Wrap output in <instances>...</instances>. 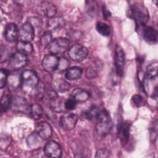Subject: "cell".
I'll return each mask as SVG.
<instances>
[{
	"mask_svg": "<svg viewBox=\"0 0 158 158\" xmlns=\"http://www.w3.org/2000/svg\"><path fill=\"white\" fill-rule=\"evenodd\" d=\"M128 15L135 20L138 28L144 27L149 19V13L146 9L138 4H134L130 7Z\"/></svg>",
	"mask_w": 158,
	"mask_h": 158,
	"instance_id": "7a4b0ae2",
	"label": "cell"
},
{
	"mask_svg": "<svg viewBox=\"0 0 158 158\" xmlns=\"http://www.w3.org/2000/svg\"><path fill=\"white\" fill-rule=\"evenodd\" d=\"M96 118V133L99 136L101 137H105L110 133L112 127V120L110 115L106 109H103L102 110H100Z\"/></svg>",
	"mask_w": 158,
	"mask_h": 158,
	"instance_id": "6da1fadb",
	"label": "cell"
},
{
	"mask_svg": "<svg viewBox=\"0 0 158 158\" xmlns=\"http://www.w3.org/2000/svg\"><path fill=\"white\" fill-rule=\"evenodd\" d=\"M52 41V37L51 31H45L40 38V44L43 48H46L49 46Z\"/></svg>",
	"mask_w": 158,
	"mask_h": 158,
	"instance_id": "f546056e",
	"label": "cell"
},
{
	"mask_svg": "<svg viewBox=\"0 0 158 158\" xmlns=\"http://www.w3.org/2000/svg\"><path fill=\"white\" fill-rule=\"evenodd\" d=\"M109 155V152L106 149H100L97 151L96 154V157H107Z\"/></svg>",
	"mask_w": 158,
	"mask_h": 158,
	"instance_id": "74e56055",
	"label": "cell"
},
{
	"mask_svg": "<svg viewBox=\"0 0 158 158\" xmlns=\"http://www.w3.org/2000/svg\"><path fill=\"white\" fill-rule=\"evenodd\" d=\"M83 69L80 67H72L67 70L65 78L69 80H75L81 77Z\"/></svg>",
	"mask_w": 158,
	"mask_h": 158,
	"instance_id": "cb8c5ba5",
	"label": "cell"
},
{
	"mask_svg": "<svg viewBox=\"0 0 158 158\" xmlns=\"http://www.w3.org/2000/svg\"><path fill=\"white\" fill-rule=\"evenodd\" d=\"M30 117L33 120L40 119L43 114V109L41 105L35 103L30 104L28 113Z\"/></svg>",
	"mask_w": 158,
	"mask_h": 158,
	"instance_id": "d6986e66",
	"label": "cell"
},
{
	"mask_svg": "<svg viewBox=\"0 0 158 158\" xmlns=\"http://www.w3.org/2000/svg\"><path fill=\"white\" fill-rule=\"evenodd\" d=\"M125 55L124 51L121 46L117 45L114 54V64L115 72L118 76L122 75L125 68Z\"/></svg>",
	"mask_w": 158,
	"mask_h": 158,
	"instance_id": "8992f818",
	"label": "cell"
},
{
	"mask_svg": "<svg viewBox=\"0 0 158 158\" xmlns=\"http://www.w3.org/2000/svg\"><path fill=\"white\" fill-rule=\"evenodd\" d=\"M72 98L76 102H84L86 101L90 97L89 93L81 88H76L72 91Z\"/></svg>",
	"mask_w": 158,
	"mask_h": 158,
	"instance_id": "e0dca14e",
	"label": "cell"
},
{
	"mask_svg": "<svg viewBox=\"0 0 158 158\" xmlns=\"http://www.w3.org/2000/svg\"><path fill=\"white\" fill-rule=\"evenodd\" d=\"M27 63V56L19 52L12 55L9 59V65L14 69H21L24 67Z\"/></svg>",
	"mask_w": 158,
	"mask_h": 158,
	"instance_id": "5bb4252c",
	"label": "cell"
},
{
	"mask_svg": "<svg viewBox=\"0 0 158 158\" xmlns=\"http://www.w3.org/2000/svg\"><path fill=\"white\" fill-rule=\"evenodd\" d=\"M16 49L17 52L26 56L32 53L33 47L30 42L19 41L16 44Z\"/></svg>",
	"mask_w": 158,
	"mask_h": 158,
	"instance_id": "44dd1931",
	"label": "cell"
},
{
	"mask_svg": "<svg viewBox=\"0 0 158 158\" xmlns=\"http://www.w3.org/2000/svg\"><path fill=\"white\" fill-rule=\"evenodd\" d=\"M96 28L98 33L104 36H108L110 34V28L109 26L104 22H98L96 25Z\"/></svg>",
	"mask_w": 158,
	"mask_h": 158,
	"instance_id": "83f0119b",
	"label": "cell"
},
{
	"mask_svg": "<svg viewBox=\"0 0 158 158\" xmlns=\"http://www.w3.org/2000/svg\"><path fill=\"white\" fill-rule=\"evenodd\" d=\"M35 37L34 27L30 22L24 23L19 30V38L20 41L30 42Z\"/></svg>",
	"mask_w": 158,
	"mask_h": 158,
	"instance_id": "52a82bcc",
	"label": "cell"
},
{
	"mask_svg": "<svg viewBox=\"0 0 158 158\" xmlns=\"http://www.w3.org/2000/svg\"><path fill=\"white\" fill-rule=\"evenodd\" d=\"M7 82H8L9 88L10 89H17L22 84L21 74L19 75V73L17 72L11 73L10 75L8 76Z\"/></svg>",
	"mask_w": 158,
	"mask_h": 158,
	"instance_id": "ffe728a7",
	"label": "cell"
},
{
	"mask_svg": "<svg viewBox=\"0 0 158 158\" xmlns=\"http://www.w3.org/2000/svg\"><path fill=\"white\" fill-rule=\"evenodd\" d=\"M49 101L50 107L51 109H52L54 111L56 112H62L65 109L64 106L65 101H64L57 96Z\"/></svg>",
	"mask_w": 158,
	"mask_h": 158,
	"instance_id": "d4e9b609",
	"label": "cell"
},
{
	"mask_svg": "<svg viewBox=\"0 0 158 158\" xmlns=\"http://www.w3.org/2000/svg\"><path fill=\"white\" fill-rule=\"evenodd\" d=\"M131 101L133 105L137 107L141 106L144 103V99L142 96L136 94L131 97Z\"/></svg>",
	"mask_w": 158,
	"mask_h": 158,
	"instance_id": "836d02e7",
	"label": "cell"
},
{
	"mask_svg": "<svg viewBox=\"0 0 158 158\" xmlns=\"http://www.w3.org/2000/svg\"><path fill=\"white\" fill-rule=\"evenodd\" d=\"M87 5V11L88 14L94 15L96 13V6L95 4V2L94 1H88Z\"/></svg>",
	"mask_w": 158,
	"mask_h": 158,
	"instance_id": "8d00e7d4",
	"label": "cell"
},
{
	"mask_svg": "<svg viewBox=\"0 0 158 158\" xmlns=\"http://www.w3.org/2000/svg\"><path fill=\"white\" fill-rule=\"evenodd\" d=\"M70 41L65 38H57L52 41L49 46L51 54L57 55L65 52L69 48Z\"/></svg>",
	"mask_w": 158,
	"mask_h": 158,
	"instance_id": "277c9868",
	"label": "cell"
},
{
	"mask_svg": "<svg viewBox=\"0 0 158 158\" xmlns=\"http://www.w3.org/2000/svg\"><path fill=\"white\" fill-rule=\"evenodd\" d=\"M12 101V99L9 94H4L1 98V110L3 112H6L11 106Z\"/></svg>",
	"mask_w": 158,
	"mask_h": 158,
	"instance_id": "4dcf8cb0",
	"label": "cell"
},
{
	"mask_svg": "<svg viewBox=\"0 0 158 158\" xmlns=\"http://www.w3.org/2000/svg\"><path fill=\"white\" fill-rule=\"evenodd\" d=\"M102 13H103V17L105 19H107L111 15L110 12L106 7H102Z\"/></svg>",
	"mask_w": 158,
	"mask_h": 158,
	"instance_id": "f35d334b",
	"label": "cell"
},
{
	"mask_svg": "<svg viewBox=\"0 0 158 158\" xmlns=\"http://www.w3.org/2000/svg\"><path fill=\"white\" fill-rule=\"evenodd\" d=\"M8 74L6 70L1 69L0 71V88H2L7 81Z\"/></svg>",
	"mask_w": 158,
	"mask_h": 158,
	"instance_id": "e575fe53",
	"label": "cell"
},
{
	"mask_svg": "<svg viewBox=\"0 0 158 158\" xmlns=\"http://www.w3.org/2000/svg\"><path fill=\"white\" fill-rule=\"evenodd\" d=\"M19 30L14 23H8L4 29V37L9 42H14L19 38Z\"/></svg>",
	"mask_w": 158,
	"mask_h": 158,
	"instance_id": "2e32d148",
	"label": "cell"
},
{
	"mask_svg": "<svg viewBox=\"0 0 158 158\" xmlns=\"http://www.w3.org/2000/svg\"><path fill=\"white\" fill-rule=\"evenodd\" d=\"M43 139L36 133H31L27 139V144L30 149H35L40 147Z\"/></svg>",
	"mask_w": 158,
	"mask_h": 158,
	"instance_id": "7402d4cb",
	"label": "cell"
},
{
	"mask_svg": "<svg viewBox=\"0 0 158 158\" xmlns=\"http://www.w3.org/2000/svg\"><path fill=\"white\" fill-rule=\"evenodd\" d=\"M52 86L55 91L59 93L65 92L70 88L69 83L62 78H57L54 80Z\"/></svg>",
	"mask_w": 158,
	"mask_h": 158,
	"instance_id": "ac0fdd59",
	"label": "cell"
},
{
	"mask_svg": "<svg viewBox=\"0 0 158 158\" xmlns=\"http://www.w3.org/2000/svg\"><path fill=\"white\" fill-rule=\"evenodd\" d=\"M78 117L73 113H65L63 114L60 119V125L65 130L73 129L77 124Z\"/></svg>",
	"mask_w": 158,
	"mask_h": 158,
	"instance_id": "8fae6325",
	"label": "cell"
},
{
	"mask_svg": "<svg viewBox=\"0 0 158 158\" xmlns=\"http://www.w3.org/2000/svg\"><path fill=\"white\" fill-rule=\"evenodd\" d=\"M69 65H70L69 60L68 59H67L66 58L62 57V58L59 59L57 69L60 72L65 71L68 69Z\"/></svg>",
	"mask_w": 158,
	"mask_h": 158,
	"instance_id": "d6a6232c",
	"label": "cell"
},
{
	"mask_svg": "<svg viewBox=\"0 0 158 158\" xmlns=\"http://www.w3.org/2000/svg\"><path fill=\"white\" fill-rule=\"evenodd\" d=\"M11 107L15 112L28 114L30 105L23 98L15 97L12 101Z\"/></svg>",
	"mask_w": 158,
	"mask_h": 158,
	"instance_id": "9a60e30c",
	"label": "cell"
},
{
	"mask_svg": "<svg viewBox=\"0 0 158 158\" xmlns=\"http://www.w3.org/2000/svg\"><path fill=\"white\" fill-rule=\"evenodd\" d=\"M37 11L41 16L52 18L56 14L57 9L54 4L48 1H43L38 5Z\"/></svg>",
	"mask_w": 158,
	"mask_h": 158,
	"instance_id": "ba28073f",
	"label": "cell"
},
{
	"mask_svg": "<svg viewBox=\"0 0 158 158\" xmlns=\"http://www.w3.org/2000/svg\"><path fill=\"white\" fill-rule=\"evenodd\" d=\"M22 85L24 89L30 91L35 89L39 84V78L36 73L31 70H25L21 73Z\"/></svg>",
	"mask_w": 158,
	"mask_h": 158,
	"instance_id": "3957f363",
	"label": "cell"
},
{
	"mask_svg": "<svg viewBox=\"0 0 158 158\" xmlns=\"http://www.w3.org/2000/svg\"><path fill=\"white\" fill-rule=\"evenodd\" d=\"M76 104H77L76 101L73 98L68 99L65 101V103H64L65 108L67 110H72L75 109L76 106Z\"/></svg>",
	"mask_w": 158,
	"mask_h": 158,
	"instance_id": "d590c367",
	"label": "cell"
},
{
	"mask_svg": "<svg viewBox=\"0 0 158 158\" xmlns=\"http://www.w3.org/2000/svg\"><path fill=\"white\" fill-rule=\"evenodd\" d=\"M44 152L49 157H60L62 156V150L57 143L54 141H49L44 146Z\"/></svg>",
	"mask_w": 158,
	"mask_h": 158,
	"instance_id": "30bf717a",
	"label": "cell"
},
{
	"mask_svg": "<svg viewBox=\"0 0 158 158\" xmlns=\"http://www.w3.org/2000/svg\"><path fill=\"white\" fill-rule=\"evenodd\" d=\"M100 109L96 106H92L88 109L85 110L83 113L84 117L88 120H93L94 118H96Z\"/></svg>",
	"mask_w": 158,
	"mask_h": 158,
	"instance_id": "4316f807",
	"label": "cell"
},
{
	"mask_svg": "<svg viewBox=\"0 0 158 158\" xmlns=\"http://www.w3.org/2000/svg\"><path fill=\"white\" fill-rule=\"evenodd\" d=\"M144 40L148 43H155L157 41V31L151 27H148L143 33Z\"/></svg>",
	"mask_w": 158,
	"mask_h": 158,
	"instance_id": "603a6c76",
	"label": "cell"
},
{
	"mask_svg": "<svg viewBox=\"0 0 158 158\" xmlns=\"http://www.w3.org/2000/svg\"><path fill=\"white\" fill-rule=\"evenodd\" d=\"M130 123L128 121H122L119 123L117 128V135L122 144H125L129 139Z\"/></svg>",
	"mask_w": 158,
	"mask_h": 158,
	"instance_id": "7c38bea8",
	"label": "cell"
},
{
	"mask_svg": "<svg viewBox=\"0 0 158 158\" xmlns=\"http://www.w3.org/2000/svg\"><path fill=\"white\" fill-rule=\"evenodd\" d=\"M147 77L151 80H153L157 77V62H154L150 64L146 67Z\"/></svg>",
	"mask_w": 158,
	"mask_h": 158,
	"instance_id": "f1b7e54d",
	"label": "cell"
},
{
	"mask_svg": "<svg viewBox=\"0 0 158 158\" xmlns=\"http://www.w3.org/2000/svg\"><path fill=\"white\" fill-rule=\"evenodd\" d=\"M35 132L43 139H48L52 135V129L48 123L40 122L35 125Z\"/></svg>",
	"mask_w": 158,
	"mask_h": 158,
	"instance_id": "4fadbf2b",
	"label": "cell"
},
{
	"mask_svg": "<svg viewBox=\"0 0 158 158\" xmlns=\"http://www.w3.org/2000/svg\"><path fill=\"white\" fill-rule=\"evenodd\" d=\"M64 24V20L60 17H54L51 18L48 22V27L49 31L56 30V29L61 27Z\"/></svg>",
	"mask_w": 158,
	"mask_h": 158,
	"instance_id": "484cf974",
	"label": "cell"
},
{
	"mask_svg": "<svg viewBox=\"0 0 158 158\" xmlns=\"http://www.w3.org/2000/svg\"><path fill=\"white\" fill-rule=\"evenodd\" d=\"M98 75V69L94 66H90L85 70V76L89 79L96 78Z\"/></svg>",
	"mask_w": 158,
	"mask_h": 158,
	"instance_id": "1f68e13d",
	"label": "cell"
},
{
	"mask_svg": "<svg viewBox=\"0 0 158 158\" xmlns=\"http://www.w3.org/2000/svg\"><path fill=\"white\" fill-rule=\"evenodd\" d=\"M59 59L56 55L49 54L44 56L42 60L43 69L48 72H52L57 69Z\"/></svg>",
	"mask_w": 158,
	"mask_h": 158,
	"instance_id": "9c48e42d",
	"label": "cell"
},
{
	"mask_svg": "<svg viewBox=\"0 0 158 158\" xmlns=\"http://www.w3.org/2000/svg\"><path fill=\"white\" fill-rule=\"evenodd\" d=\"M88 54V49L81 44H75L69 50L68 55L70 59L75 62H81L85 60Z\"/></svg>",
	"mask_w": 158,
	"mask_h": 158,
	"instance_id": "5b68a950",
	"label": "cell"
}]
</instances>
